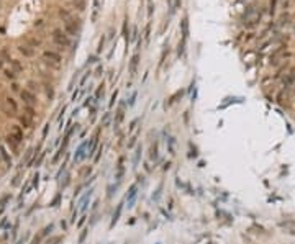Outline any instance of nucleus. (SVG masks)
Listing matches in <instances>:
<instances>
[{
    "instance_id": "1a4fd4ad",
    "label": "nucleus",
    "mask_w": 295,
    "mask_h": 244,
    "mask_svg": "<svg viewBox=\"0 0 295 244\" xmlns=\"http://www.w3.org/2000/svg\"><path fill=\"white\" fill-rule=\"evenodd\" d=\"M141 153H143V148H141V146H138V148H136V153H134V159H133L134 167L138 166V162H140V159H141Z\"/></svg>"
},
{
    "instance_id": "f3484780",
    "label": "nucleus",
    "mask_w": 295,
    "mask_h": 244,
    "mask_svg": "<svg viewBox=\"0 0 295 244\" xmlns=\"http://www.w3.org/2000/svg\"><path fill=\"white\" fill-rule=\"evenodd\" d=\"M33 179H34V180H33V187H36V185H38V179H40V175H38V174H34Z\"/></svg>"
},
{
    "instance_id": "4468645a",
    "label": "nucleus",
    "mask_w": 295,
    "mask_h": 244,
    "mask_svg": "<svg viewBox=\"0 0 295 244\" xmlns=\"http://www.w3.org/2000/svg\"><path fill=\"white\" fill-rule=\"evenodd\" d=\"M102 151H103V146H98V154L93 157V162H98V159H100V154H102Z\"/></svg>"
},
{
    "instance_id": "6e6552de",
    "label": "nucleus",
    "mask_w": 295,
    "mask_h": 244,
    "mask_svg": "<svg viewBox=\"0 0 295 244\" xmlns=\"http://www.w3.org/2000/svg\"><path fill=\"white\" fill-rule=\"evenodd\" d=\"M84 148H85V144H82L81 148L77 149V153L74 156V162H79V161H82L84 157H87V153H84Z\"/></svg>"
},
{
    "instance_id": "9b49d317",
    "label": "nucleus",
    "mask_w": 295,
    "mask_h": 244,
    "mask_svg": "<svg viewBox=\"0 0 295 244\" xmlns=\"http://www.w3.org/2000/svg\"><path fill=\"white\" fill-rule=\"evenodd\" d=\"M21 97H23V100H25L26 103H30V105L34 102V97L31 94H28V92H21Z\"/></svg>"
},
{
    "instance_id": "20e7f679",
    "label": "nucleus",
    "mask_w": 295,
    "mask_h": 244,
    "mask_svg": "<svg viewBox=\"0 0 295 244\" xmlns=\"http://www.w3.org/2000/svg\"><path fill=\"white\" fill-rule=\"evenodd\" d=\"M92 193H93V189H90L85 195L81 198V211H84L85 213V210H87V205H89V202H90V197H92Z\"/></svg>"
},
{
    "instance_id": "412c9836",
    "label": "nucleus",
    "mask_w": 295,
    "mask_h": 244,
    "mask_svg": "<svg viewBox=\"0 0 295 244\" xmlns=\"http://www.w3.org/2000/svg\"><path fill=\"white\" fill-rule=\"evenodd\" d=\"M136 123H138V120H134L133 123H131V126H129V131H133V130H134V126H136Z\"/></svg>"
},
{
    "instance_id": "f257e3e1",
    "label": "nucleus",
    "mask_w": 295,
    "mask_h": 244,
    "mask_svg": "<svg viewBox=\"0 0 295 244\" xmlns=\"http://www.w3.org/2000/svg\"><path fill=\"white\" fill-rule=\"evenodd\" d=\"M136 195H138V184H133L131 187H129L128 193H126L128 208H133V206H134V200H136Z\"/></svg>"
},
{
    "instance_id": "7ed1b4c3",
    "label": "nucleus",
    "mask_w": 295,
    "mask_h": 244,
    "mask_svg": "<svg viewBox=\"0 0 295 244\" xmlns=\"http://www.w3.org/2000/svg\"><path fill=\"white\" fill-rule=\"evenodd\" d=\"M121 211H123V202L117 205V210H115L113 216H112V223H110V228H113L115 225L118 223V220H120V216H121Z\"/></svg>"
},
{
    "instance_id": "ddd939ff",
    "label": "nucleus",
    "mask_w": 295,
    "mask_h": 244,
    "mask_svg": "<svg viewBox=\"0 0 295 244\" xmlns=\"http://www.w3.org/2000/svg\"><path fill=\"white\" fill-rule=\"evenodd\" d=\"M87 233H89V228H85L84 231H82V234H81V238H79V242H81V244L85 241V236H87Z\"/></svg>"
},
{
    "instance_id": "a211bd4d",
    "label": "nucleus",
    "mask_w": 295,
    "mask_h": 244,
    "mask_svg": "<svg viewBox=\"0 0 295 244\" xmlns=\"http://www.w3.org/2000/svg\"><path fill=\"white\" fill-rule=\"evenodd\" d=\"M59 198H61V195H59V193H57V195H56V198L53 200V203H51V206H56V203L59 202Z\"/></svg>"
},
{
    "instance_id": "dca6fc26",
    "label": "nucleus",
    "mask_w": 295,
    "mask_h": 244,
    "mask_svg": "<svg viewBox=\"0 0 295 244\" xmlns=\"http://www.w3.org/2000/svg\"><path fill=\"white\" fill-rule=\"evenodd\" d=\"M21 123H23L26 128H31V121L30 120H26V118H21Z\"/></svg>"
},
{
    "instance_id": "0eeeda50",
    "label": "nucleus",
    "mask_w": 295,
    "mask_h": 244,
    "mask_svg": "<svg viewBox=\"0 0 295 244\" xmlns=\"http://www.w3.org/2000/svg\"><path fill=\"white\" fill-rule=\"evenodd\" d=\"M0 157H2V161L7 164V167H12L13 166V164H12V157H10L8 153H7V149L3 146H0Z\"/></svg>"
},
{
    "instance_id": "2eb2a0df",
    "label": "nucleus",
    "mask_w": 295,
    "mask_h": 244,
    "mask_svg": "<svg viewBox=\"0 0 295 244\" xmlns=\"http://www.w3.org/2000/svg\"><path fill=\"white\" fill-rule=\"evenodd\" d=\"M90 172H92V167L89 166V167H85L84 170H81V175H87V174H90Z\"/></svg>"
},
{
    "instance_id": "aec40b11",
    "label": "nucleus",
    "mask_w": 295,
    "mask_h": 244,
    "mask_svg": "<svg viewBox=\"0 0 295 244\" xmlns=\"http://www.w3.org/2000/svg\"><path fill=\"white\" fill-rule=\"evenodd\" d=\"M85 218H87V216H85V215H84V216H82L81 220H79V223H77V226H82V225H84V221H85Z\"/></svg>"
},
{
    "instance_id": "423d86ee",
    "label": "nucleus",
    "mask_w": 295,
    "mask_h": 244,
    "mask_svg": "<svg viewBox=\"0 0 295 244\" xmlns=\"http://www.w3.org/2000/svg\"><path fill=\"white\" fill-rule=\"evenodd\" d=\"M10 138H12L13 141H15L17 144H20V143L23 141V131H21L18 126H15V128H13V133L10 134Z\"/></svg>"
},
{
    "instance_id": "6ab92c4d",
    "label": "nucleus",
    "mask_w": 295,
    "mask_h": 244,
    "mask_svg": "<svg viewBox=\"0 0 295 244\" xmlns=\"http://www.w3.org/2000/svg\"><path fill=\"white\" fill-rule=\"evenodd\" d=\"M134 143H136V136H134V138H131V141L128 143V148H133V146H134Z\"/></svg>"
},
{
    "instance_id": "f8f14e48",
    "label": "nucleus",
    "mask_w": 295,
    "mask_h": 244,
    "mask_svg": "<svg viewBox=\"0 0 295 244\" xmlns=\"http://www.w3.org/2000/svg\"><path fill=\"white\" fill-rule=\"evenodd\" d=\"M136 64H138V56L133 57V62H131V66H129V72H131V75H134V72H136Z\"/></svg>"
},
{
    "instance_id": "39448f33",
    "label": "nucleus",
    "mask_w": 295,
    "mask_h": 244,
    "mask_svg": "<svg viewBox=\"0 0 295 244\" xmlns=\"http://www.w3.org/2000/svg\"><path fill=\"white\" fill-rule=\"evenodd\" d=\"M123 162H125V157H120L118 166H117V182H118V184L121 182V179H123V175H125V167H123Z\"/></svg>"
},
{
    "instance_id": "9d476101",
    "label": "nucleus",
    "mask_w": 295,
    "mask_h": 244,
    "mask_svg": "<svg viewBox=\"0 0 295 244\" xmlns=\"http://www.w3.org/2000/svg\"><path fill=\"white\" fill-rule=\"evenodd\" d=\"M157 156H159V154H157V143H154V144L151 146V151H149V157H151V159H153V161H156V159H157Z\"/></svg>"
},
{
    "instance_id": "f03ea898",
    "label": "nucleus",
    "mask_w": 295,
    "mask_h": 244,
    "mask_svg": "<svg viewBox=\"0 0 295 244\" xmlns=\"http://www.w3.org/2000/svg\"><path fill=\"white\" fill-rule=\"evenodd\" d=\"M97 146H98V131L93 134V138L90 139V143H89V149H87V157H92L93 156V153H95V149H97Z\"/></svg>"
}]
</instances>
